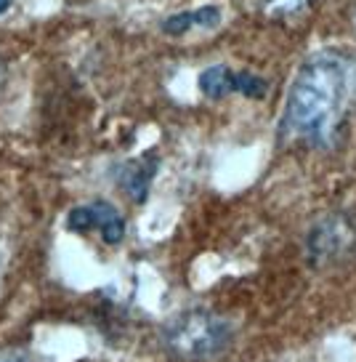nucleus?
<instances>
[{
  "mask_svg": "<svg viewBox=\"0 0 356 362\" xmlns=\"http://www.w3.org/2000/svg\"><path fill=\"white\" fill-rule=\"evenodd\" d=\"M356 110V59L319 51L301 64L287 90L279 136L287 144L327 149Z\"/></svg>",
  "mask_w": 356,
  "mask_h": 362,
  "instance_id": "1",
  "label": "nucleus"
},
{
  "mask_svg": "<svg viewBox=\"0 0 356 362\" xmlns=\"http://www.w3.org/2000/svg\"><path fill=\"white\" fill-rule=\"evenodd\" d=\"M165 346L173 354L191 362L213 360L232 346L234 325L210 309H191L167 322Z\"/></svg>",
  "mask_w": 356,
  "mask_h": 362,
  "instance_id": "2",
  "label": "nucleus"
},
{
  "mask_svg": "<svg viewBox=\"0 0 356 362\" xmlns=\"http://www.w3.org/2000/svg\"><path fill=\"white\" fill-rule=\"evenodd\" d=\"M356 253V221L343 214L319 218L306 235V256L314 267H327Z\"/></svg>",
  "mask_w": 356,
  "mask_h": 362,
  "instance_id": "3",
  "label": "nucleus"
},
{
  "mask_svg": "<svg viewBox=\"0 0 356 362\" xmlns=\"http://www.w3.org/2000/svg\"><path fill=\"white\" fill-rule=\"evenodd\" d=\"M157 173V155H144V158L138 160H131V163H125L120 173H117V179L123 184V189L131 194V200L136 203H144L146 194H149V187H152V179H155Z\"/></svg>",
  "mask_w": 356,
  "mask_h": 362,
  "instance_id": "4",
  "label": "nucleus"
},
{
  "mask_svg": "<svg viewBox=\"0 0 356 362\" xmlns=\"http://www.w3.org/2000/svg\"><path fill=\"white\" fill-rule=\"evenodd\" d=\"M90 208H93V221H96V229L101 232L104 243L117 245L125 235V218L117 214V208H114V205L104 203V200L90 203Z\"/></svg>",
  "mask_w": 356,
  "mask_h": 362,
  "instance_id": "5",
  "label": "nucleus"
},
{
  "mask_svg": "<svg viewBox=\"0 0 356 362\" xmlns=\"http://www.w3.org/2000/svg\"><path fill=\"white\" fill-rule=\"evenodd\" d=\"M234 83H237V72H232L226 64H213L200 75V90L208 99H223L234 93Z\"/></svg>",
  "mask_w": 356,
  "mask_h": 362,
  "instance_id": "6",
  "label": "nucleus"
},
{
  "mask_svg": "<svg viewBox=\"0 0 356 362\" xmlns=\"http://www.w3.org/2000/svg\"><path fill=\"white\" fill-rule=\"evenodd\" d=\"M234 90L242 93V96H247V99H263L268 90V83L263 78L253 75V72H237Z\"/></svg>",
  "mask_w": 356,
  "mask_h": 362,
  "instance_id": "7",
  "label": "nucleus"
},
{
  "mask_svg": "<svg viewBox=\"0 0 356 362\" xmlns=\"http://www.w3.org/2000/svg\"><path fill=\"white\" fill-rule=\"evenodd\" d=\"M160 27H162V33L165 35L178 37V35L189 33L191 27H200V19H197V11H184V13H173V16H167Z\"/></svg>",
  "mask_w": 356,
  "mask_h": 362,
  "instance_id": "8",
  "label": "nucleus"
},
{
  "mask_svg": "<svg viewBox=\"0 0 356 362\" xmlns=\"http://www.w3.org/2000/svg\"><path fill=\"white\" fill-rule=\"evenodd\" d=\"M67 226L72 232H90V229H96V221H93V208L90 205H78V208H72L67 216Z\"/></svg>",
  "mask_w": 356,
  "mask_h": 362,
  "instance_id": "9",
  "label": "nucleus"
},
{
  "mask_svg": "<svg viewBox=\"0 0 356 362\" xmlns=\"http://www.w3.org/2000/svg\"><path fill=\"white\" fill-rule=\"evenodd\" d=\"M8 6H11V0H0V13L8 11Z\"/></svg>",
  "mask_w": 356,
  "mask_h": 362,
  "instance_id": "10",
  "label": "nucleus"
},
{
  "mask_svg": "<svg viewBox=\"0 0 356 362\" xmlns=\"http://www.w3.org/2000/svg\"><path fill=\"white\" fill-rule=\"evenodd\" d=\"M6 362H24V360H6Z\"/></svg>",
  "mask_w": 356,
  "mask_h": 362,
  "instance_id": "11",
  "label": "nucleus"
},
{
  "mask_svg": "<svg viewBox=\"0 0 356 362\" xmlns=\"http://www.w3.org/2000/svg\"><path fill=\"white\" fill-rule=\"evenodd\" d=\"M0 80H3V67H0Z\"/></svg>",
  "mask_w": 356,
  "mask_h": 362,
  "instance_id": "12",
  "label": "nucleus"
}]
</instances>
